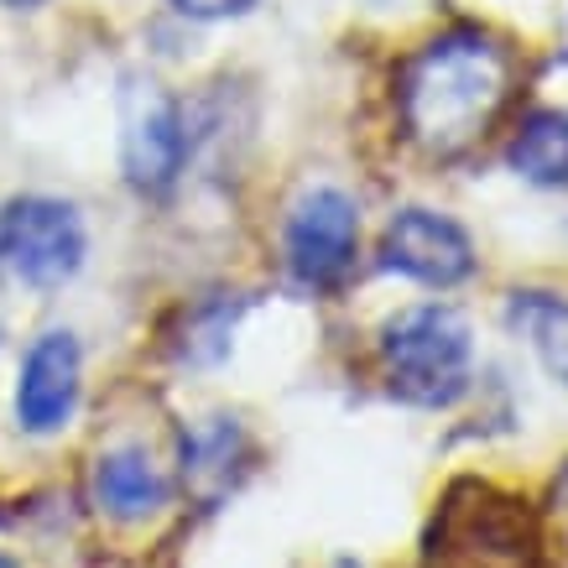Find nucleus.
Listing matches in <instances>:
<instances>
[{"instance_id": "6", "label": "nucleus", "mask_w": 568, "mask_h": 568, "mask_svg": "<svg viewBox=\"0 0 568 568\" xmlns=\"http://www.w3.org/2000/svg\"><path fill=\"white\" fill-rule=\"evenodd\" d=\"M121 162L125 178L136 193H168L189 162V121L178 110L173 94L146 79V84H131L125 94V131H121Z\"/></svg>"}, {"instance_id": "5", "label": "nucleus", "mask_w": 568, "mask_h": 568, "mask_svg": "<svg viewBox=\"0 0 568 568\" xmlns=\"http://www.w3.org/2000/svg\"><path fill=\"white\" fill-rule=\"evenodd\" d=\"M361 209L339 189H308L287 214V266L303 287H339L355 272Z\"/></svg>"}, {"instance_id": "11", "label": "nucleus", "mask_w": 568, "mask_h": 568, "mask_svg": "<svg viewBox=\"0 0 568 568\" xmlns=\"http://www.w3.org/2000/svg\"><path fill=\"white\" fill-rule=\"evenodd\" d=\"M511 168L537 189L568 183V110H532L511 136Z\"/></svg>"}, {"instance_id": "2", "label": "nucleus", "mask_w": 568, "mask_h": 568, "mask_svg": "<svg viewBox=\"0 0 568 568\" xmlns=\"http://www.w3.org/2000/svg\"><path fill=\"white\" fill-rule=\"evenodd\" d=\"M423 568H542L532 500L480 475H459L423 532Z\"/></svg>"}, {"instance_id": "4", "label": "nucleus", "mask_w": 568, "mask_h": 568, "mask_svg": "<svg viewBox=\"0 0 568 568\" xmlns=\"http://www.w3.org/2000/svg\"><path fill=\"white\" fill-rule=\"evenodd\" d=\"M89 235L79 209L27 193L0 209V276L17 287H63L84 266Z\"/></svg>"}, {"instance_id": "12", "label": "nucleus", "mask_w": 568, "mask_h": 568, "mask_svg": "<svg viewBox=\"0 0 568 568\" xmlns=\"http://www.w3.org/2000/svg\"><path fill=\"white\" fill-rule=\"evenodd\" d=\"M506 324H511V334H521V339L532 345L537 361L548 365L552 376L568 386V303L564 297L537 293V287L511 293V303H506Z\"/></svg>"}, {"instance_id": "16", "label": "nucleus", "mask_w": 568, "mask_h": 568, "mask_svg": "<svg viewBox=\"0 0 568 568\" xmlns=\"http://www.w3.org/2000/svg\"><path fill=\"white\" fill-rule=\"evenodd\" d=\"M0 568H21V564H11V558H6V552H0Z\"/></svg>"}, {"instance_id": "8", "label": "nucleus", "mask_w": 568, "mask_h": 568, "mask_svg": "<svg viewBox=\"0 0 568 568\" xmlns=\"http://www.w3.org/2000/svg\"><path fill=\"white\" fill-rule=\"evenodd\" d=\"M79 392H84V355H79V339L52 328L42 334L27 361H21L17 376V423L27 433H58L69 428L73 407H79Z\"/></svg>"}, {"instance_id": "7", "label": "nucleus", "mask_w": 568, "mask_h": 568, "mask_svg": "<svg viewBox=\"0 0 568 568\" xmlns=\"http://www.w3.org/2000/svg\"><path fill=\"white\" fill-rule=\"evenodd\" d=\"M381 261L392 272L433 287V293H448V287L475 276V241L465 235V224H454L448 214L402 209L381 235Z\"/></svg>"}, {"instance_id": "15", "label": "nucleus", "mask_w": 568, "mask_h": 568, "mask_svg": "<svg viewBox=\"0 0 568 568\" xmlns=\"http://www.w3.org/2000/svg\"><path fill=\"white\" fill-rule=\"evenodd\" d=\"M0 6H11V11H37V6H48V0H0Z\"/></svg>"}, {"instance_id": "3", "label": "nucleus", "mask_w": 568, "mask_h": 568, "mask_svg": "<svg viewBox=\"0 0 568 568\" xmlns=\"http://www.w3.org/2000/svg\"><path fill=\"white\" fill-rule=\"evenodd\" d=\"M469 324L448 303L396 313L381 328V365L392 396L413 407H448L469 386Z\"/></svg>"}, {"instance_id": "17", "label": "nucleus", "mask_w": 568, "mask_h": 568, "mask_svg": "<svg viewBox=\"0 0 568 568\" xmlns=\"http://www.w3.org/2000/svg\"><path fill=\"white\" fill-rule=\"evenodd\" d=\"M334 568H361V564H349V558H339V564H334Z\"/></svg>"}, {"instance_id": "1", "label": "nucleus", "mask_w": 568, "mask_h": 568, "mask_svg": "<svg viewBox=\"0 0 568 568\" xmlns=\"http://www.w3.org/2000/svg\"><path fill=\"white\" fill-rule=\"evenodd\" d=\"M511 100V52L480 27H454L407 58L396 79V110L413 146L438 162L465 156L490 136Z\"/></svg>"}, {"instance_id": "9", "label": "nucleus", "mask_w": 568, "mask_h": 568, "mask_svg": "<svg viewBox=\"0 0 568 568\" xmlns=\"http://www.w3.org/2000/svg\"><path fill=\"white\" fill-rule=\"evenodd\" d=\"M168 496H173V485H168V475L156 469L146 448L125 444L100 454V465H94V506L110 521H146L168 506Z\"/></svg>"}, {"instance_id": "13", "label": "nucleus", "mask_w": 568, "mask_h": 568, "mask_svg": "<svg viewBox=\"0 0 568 568\" xmlns=\"http://www.w3.org/2000/svg\"><path fill=\"white\" fill-rule=\"evenodd\" d=\"M235 313H241V303L235 308H224V303H209V308L189 313V324H183V345H178V361H220L224 349H230V328H235Z\"/></svg>"}, {"instance_id": "14", "label": "nucleus", "mask_w": 568, "mask_h": 568, "mask_svg": "<svg viewBox=\"0 0 568 568\" xmlns=\"http://www.w3.org/2000/svg\"><path fill=\"white\" fill-rule=\"evenodd\" d=\"M173 6L193 21H224V17H245L256 0H173Z\"/></svg>"}, {"instance_id": "10", "label": "nucleus", "mask_w": 568, "mask_h": 568, "mask_svg": "<svg viewBox=\"0 0 568 568\" xmlns=\"http://www.w3.org/2000/svg\"><path fill=\"white\" fill-rule=\"evenodd\" d=\"M245 465V428L235 417H204L183 433V485L199 500H220Z\"/></svg>"}]
</instances>
